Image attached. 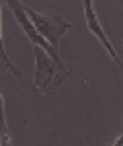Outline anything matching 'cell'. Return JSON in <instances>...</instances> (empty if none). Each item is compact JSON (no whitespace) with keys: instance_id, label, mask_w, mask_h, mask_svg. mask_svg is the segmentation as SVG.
<instances>
[{"instance_id":"cell-1","label":"cell","mask_w":123,"mask_h":146,"mask_svg":"<svg viewBox=\"0 0 123 146\" xmlns=\"http://www.w3.org/2000/svg\"><path fill=\"white\" fill-rule=\"evenodd\" d=\"M33 54H35V74H33L35 93H39V95L55 93L68 74L60 72L55 62L51 60V56L45 50H41L39 45H33Z\"/></svg>"},{"instance_id":"cell-2","label":"cell","mask_w":123,"mask_h":146,"mask_svg":"<svg viewBox=\"0 0 123 146\" xmlns=\"http://www.w3.org/2000/svg\"><path fill=\"white\" fill-rule=\"evenodd\" d=\"M25 13L29 15L31 23L35 25L37 31H39V35L51 45V50L60 54V39H62V35L66 31H70L72 25L68 21H64V19L60 15H55V13H37L29 6H25Z\"/></svg>"},{"instance_id":"cell-3","label":"cell","mask_w":123,"mask_h":146,"mask_svg":"<svg viewBox=\"0 0 123 146\" xmlns=\"http://www.w3.org/2000/svg\"><path fill=\"white\" fill-rule=\"evenodd\" d=\"M2 2H4V4H6V6L11 8V11H12L14 19L18 21V25H21V29L25 31V35L29 37V41H31L33 45H39L41 50H45L47 54L51 56V60L55 62V66H58V70L70 76V70H68V68H66V64L62 62V58H60V54L51 50V45H49V43H47V41L43 39V37L39 35V31H37V29H35V25L31 23V19H29V15L25 13V4L21 2V0H2Z\"/></svg>"},{"instance_id":"cell-4","label":"cell","mask_w":123,"mask_h":146,"mask_svg":"<svg viewBox=\"0 0 123 146\" xmlns=\"http://www.w3.org/2000/svg\"><path fill=\"white\" fill-rule=\"evenodd\" d=\"M84 21H86V27H88V31L97 37V39L103 43V47L107 50V54L115 60V64L121 68V72H123V60L117 56V52L113 50V45L109 41V37L105 33V29H103L101 21H99V17H97V11H94V4H92V0H84Z\"/></svg>"},{"instance_id":"cell-5","label":"cell","mask_w":123,"mask_h":146,"mask_svg":"<svg viewBox=\"0 0 123 146\" xmlns=\"http://www.w3.org/2000/svg\"><path fill=\"white\" fill-rule=\"evenodd\" d=\"M0 60L4 62V66L11 70L14 76H21V70L12 64V60L8 58V54H6V47H4V41H2V0H0Z\"/></svg>"},{"instance_id":"cell-6","label":"cell","mask_w":123,"mask_h":146,"mask_svg":"<svg viewBox=\"0 0 123 146\" xmlns=\"http://www.w3.org/2000/svg\"><path fill=\"white\" fill-rule=\"evenodd\" d=\"M12 140L8 136V125H6V115H4V99L0 93V146H11Z\"/></svg>"},{"instance_id":"cell-7","label":"cell","mask_w":123,"mask_h":146,"mask_svg":"<svg viewBox=\"0 0 123 146\" xmlns=\"http://www.w3.org/2000/svg\"><path fill=\"white\" fill-rule=\"evenodd\" d=\"M111 146H123V134H121V136H119V138H117L115 142H113V144H111Z\"/></svg>"}]
</instances>
